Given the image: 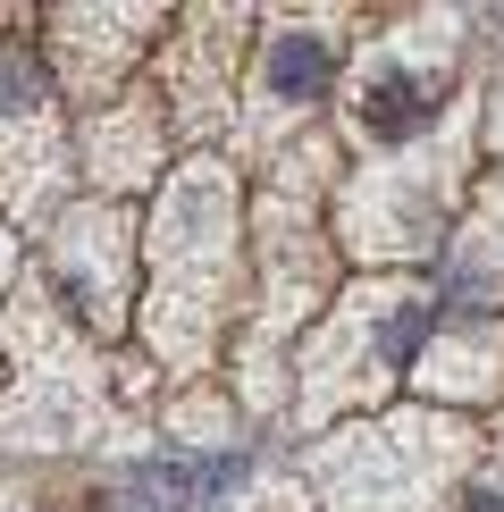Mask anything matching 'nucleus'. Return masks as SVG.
Listing matches in <instances>:
<instances>
[{
    "label": "nucleus",
    "instance_id": "obj_8",
    "mask_svg": "<svg viewBox=\"0 0 504 512\" xmlns=\"http://www.w3.org/2000/svg\"><path fill=\"white\" fill-rule=\"evenodd\" d=\"M135 261H143V227L126 202H68L51 227V286L59 311L84 336H118L135 303Z\"/></svg>",
    "mask_w": 504,
    "mask_h": 512
},
{
    "label": "nucleus",
    "instance_id": "obj_12",
    "mask_svg": "<svg viewBox=\"0 0 504 512\" xmlns=\"http://www.w3.org/2000/svg\"><path fill=\"white\" fill-rule=\"evenodd\" d=\"M244 17H194L185 42L160 51V101L185 135H219L227 126V93H236V59H244Z\"/></svg>",
    "mask_w": 504,
    "mask_h": 512
},
{
    "label": "nucleus",
    "instance_id": "obj_21",
    "mask_svg": "<svg viewBox=\"0 0 504 512\" xmlns=\"http://www.w3.org/2000/svg\"><path fill=\"white\" fill-rule=\"evenodd\" d=\"M0 512H26V504H0Z\"/></svg>",
    "mask_w": 504,
    "mask_h": 512
},
{
    "label": "nucleus",
    "instance_id": "obj_5",
    "mask_svg": "<svg viewBox=\"0 0 504 512\" xmlns=\"http://www.w3.org/2000/svg\"><path fill=\"white\" fill-rule=\"evenodd\" d=\"M471 471H479L471 420L437 412V403L353 420L311 454V487L328 496V512H446V496L471 487Z\"/></svg>",
    "mask_w": 504,
    "mask_h": 512
},
{
    "label": "nucleus",
    "instance_id": "obj_14",
    "mask_svg": "<svg viewBox=\"0 0 504 512\" xmlns=\"http://www.w3.org/2000/svg\"><path fill=\"white\" fill-rule=\"evenodd\" d=\"M412 387L437 395V412L454 403H496L504 395V311L496 319H437V336L412 361Z\"/></svg>",
    "mask_w": 504,
    "mask_h": 512
},
{
    "label": "nucleus",
    "instance_id": "obj_18",
    "mask_svg": "<svg viewBox=\"0 0 504 512\" xmlns=\"http://www.w3.org/2000/svg\"><path fill=\"white\" fill-rule=\"evenodd\" d=\"M219 512H311V504H303V487H294V479H252L244 496L219 504Z\"/></svg>",
    "mask_w": 504,
    "mask_h": 512
},
{
    "label": "nucleus",
    "instance_id": "obj_9",
    "mask_svg": "<svg viewBox=\"0 0 504 512\" xmlns=\"http://www.w3.org/2000/svg\"><path fill=\"white\" fill-rule=\"evenodd\" d=\"M328 34H345V17H336V9L269 17V42H261L252 84H244V126H236L252 152H261V143H286L294 126L345 84V76H336V51H345V42H328Z\"/></svg>",
    "mask_w": 504,
    "mask_h": 512
},
{
    "label": "nucleus",
    "instance_id": "obj_11",
    "mask_svg": "<svg viewBox=\"0 0 504 512\" xmlns=\"http://www.w3.org/2000/svg\"><path fill=\"white\" fill-rule=\"evenodd\" d=\"M160 26H168L160 9H59L51 17V34H59L51 59H59V76H68V93L84 110H110V93L143 59V34H160Z\"/></svg>",
    "mask_w": 504,
    "mask_h": 512
},
{
    "label": "nucleus",
    "instance_id": "obj_4",
    "mask_svg": "<svg viewBox=\"0 0 504 512\" xmlns=\"http://www.w3.org/2000/svg\"><path fill=\"white\" fill-rule=\"evenodd\" d=\"M471 152H479V93H462L420 143L378 152L362 177L336 185V252L345 261H420L429 244H446Z\"/></svg>",
    "mask_w": 504,
    "mask_h": 512
},
{
    "label": "nucleus",
    "instance_id": "obj_10",
    "mask_svg": "<svg viewBox=\"0 0 504 512\" xmlns=\"http://www.w3.org/2000/svg\"><path fill=\"white\" fill-rule=\"evenodd\" d=\"M59 177H68V135H59L51 76L0 42V202L42 210L59 194Z\"/></svg>",
    "mask_w": 504,
    "mask_h": 512
},
{
    "label": "nucleus",
    "instance_id": "obj_6",
    "mask_svg": "<svg viewBox=\"0 0 504 512\" xmlns=\"http://www.w3.org/2000/svg\"><path fill=\"white\" fill-rule=\"evenodd\" d=\"M9 353H17V387L0 403V445H126V412L101 387L84 328L34 277L9 294Z\"/></svg>",
    "mask_w": 504,
    "mask_h": 512
},
{
    "label": "nucleus",
    "instance_id": "obj_13",
    "mask_svg": "<svg viewBox=\"0 0 504 512\" xmlns=\"http://www.w3.org/2000/svg\"><path fill=\"white\" fill-rule=\"evenodd\" d=\"M168 126L177 118H168L160 84H126L110 110L84 118V177L101 185V202L126 194V185H152V168L168 152Z\"/></svg>",
    "mask_w": 504,
    "mask_h": 512
},
{
    "label": "nucleus",
    "instance_id": "obj_3",
    "mask_svg": "<svg viewBox=\"0 0 504 512\" xmlns=\"http://www.w3.org/2000/svg\"><path fill=\"white\" fill-rule=\"evenodd\" d=\"M328 168H336V143L328 135H294V152H278L269 168V194L252 202V236H261V319L244 328V403L252 412H278L286 387H278V353L286 336L320 311L328 294V236H320V202H328Z\"/></svg>",
    "mask_w": 504,
    "mask_h": 512
},
{
    "label": "nucleus",
    "instance_id": "obj_16",
    "mask_svg": "<svg viewBox=\"0 0 504 512\" xmlns=\"http://www.w3.org/2000/svg\"><path fill=\"white\" fill-rule=\"evenodd\" d=\"M168 429H177L185 445H194V454H227V429H236V412H227V395H185L177 412H168Z\"/></svg>",
    "mask_w": 504,
    "mask_h": 512
},
{
    "label": "nucleus",
    "instance_id": "obj_19",
    "mask_svg": "<svg viewBox=\"0 0 504 512\" xmlns=\"http://www.w3.org/2000/svg\"><path fill=\"white\" fill-rule=\"evenodd\" d=\"M479 143H488V152L504 160V76L488 84V93H479Z\"/></svg>",
    "mask_w": 504,
    "mask_h": 512
},
{
    "label": "nucleus",
    "instance_id": "obj_2",
    "mask_svg": "<svg viewBox=\"0 0 504 512\" xmlns=\"http://www.w3.org/2000/svg\"><path fill=\"white\" fill-rule=\"evenodd\" d=\"M446 319V294L412 269H378L353 277L328 303V319L303 336V361H294V420H336V412H370L387 387H404L420 345Z\"/></svg>",
    "mask_w": 504,
    "mask_h": 512
},
{
    "label": "nucleus",
    "instance_id": "obj_20",
    "mask_svg": "<svg viewBox=\"0 0 504 512\" xmlns=\"http://www.w3.org/2000/svg\"><path fill=\"white\" fill-rule=\"evenodd\" d=\"M9 286H26V277H17V244H9V227H0V294Z\"/></svg>",
    "mask_w": 504,
    "mask_h": 512
},
{
    "label": "nucleus",
    "instance_id": "obj_1",
    "mask_svg": "<svg viewBox=\"0 0 504 512\" xmlns=\"http://www.w3.org/2000/svg\"><path fill=\"white\" fill-rule=\"evenodd\" d=\"M236 311H244V194L219 152H194L143 219V345L177 378H202Z\"/></svg>",
    "mask_w": 504,
    "mask_h": 512
},
{
    "label": "nucleus",
    "instance_id": "obj_15",
    "mask_svg": "<svg viewBox=\"0 0 504 512\" xmlns=\"http://www.w3.org/2000/svg\"><path fill=\"white\" fill-rule=\"evenodd\" d=\"M446 311L454 319H496L504 311V177L479 185V202L462 210V227L446 236Z\"/></svg>",
    "mask_w": 504,
    "mask_h": 512
},
{
    "label": "nucleus",
    "instance_id": "obj_7",
    "mask_svg": "<svg viewBox=\"0 0 504 512\" xmlns=\"http://www.w3.org/2000/svg\"><path fill=\"white\" fill-rule=\"evenodd\" d=\"M462 17L454 9H429V17H404L378 42L345 59V84H336V126L370 152H404L420 143L437 118L454 110V68H462Z\"/></svg>",
    "mask_w": 504,
    "mask_h": 512
},
{
    "label": "nucleus",
    "instance_id": "obj_17",
    "mask_svg": "<svg viewBox=\"0 0 504 512\" xmlns=\"http://www.w3.org/2000/svg\"><path fill=\"white\" fill-rule=\"evenodd\" d=\"M462 512H504V420L488 429V445H479V471H471V496H462Z\"/></svg>",
    "mask_w": 504,
    "mask_h": 512
}]
</instances>
